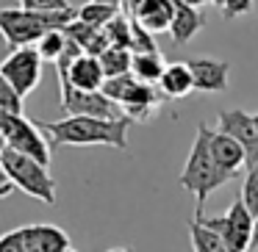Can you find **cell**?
<instances>
[{
    "mask_svg": "<svg viewBox=\"0 0 258 252\" xmlns=\"http://www.w3.org/2000/svg\"><path fill=\"white\" fill-rule=\"evenodd\" d=\"M100 3H114V6H119V9L125 6V0H100Z\"/></svg>",
    "mask_w": 258,
    "mask_h": 252,
    "instance_id": "4dcf8cb0",
    "label": "cell"
},
{
    "mask_svg": "<svg viewBox=\"0 0 258 252\" xmlns=\"http://www.w3.org/2000/svg\"><path fill=\"white\" fill-rule=\"evenodd\" d=\"M131 50L134 53H145V50H158L156 47V39L147 28H142L134 17H131Z\"/></svg>",
    "mask_w": 258,
    "mask_h": 252,
    "instance_id": "d4e9b609",
    "label": "cell"
},
{
    "mask_svg": "<svg viewBox=\"0 0 258 252\" xmlns=\"http://www.w3.org/2000/svg\"><path fill=\"white\" fill-rule=\"evenodd\" d=\"M100 89L106 92L114 103H119V108H122L134 122H147V119L153 117V111L167 100V97L161 95V89H156V83H145V80H139L134 72L111 75V78L103 80Z\"/></svg>",
    "mask_w": 258,
    "mask_h": 252,
    "instance_id": "5b68a950",
    "label": "cell"
},
{
    "mask_svg": "<svg viewBox=\"0 0 258 252\" xmlns=\"http://www.w3.org/2000/svg\"><path fill=\"white\" fill-rule=\"evenodd\" d=\"M0 169L14 183V189H20L23 194L45 202V205H56V200H58L56 180H53L47 163L36 161L34 155L20 152L14 147H3V152H0Z\"/></svg>",
    "mask_w": 258,
    "mask_h": 252,
    "instance_id": "277c9868",
    "label": "cell"
},
{
    "mask_svg": "<svg viewBox=\"0 0 258 252\" xmlns=\"http://www.w3.org/2000/svg\"><path fill=\"white\" fill-rule=\"evenodd\" d=\"M158 89L167 100H178V97H186L189 92H195V83H191V69L189 64L183 61H175V64H167L158 78Z\"/></svg>",
    "mask_w": 258,
    "mask_h": 252,
    "instance_id": "2e32d148",
    "label": "cell"
},
{
    "mask_svg": "<svg viewBox=\"0 0 258 252\" xmlns=\"http://www.w3.org/2000/svg\"><path fill=\"white\" fill-rule=\"evenodd\" d=\"M208 150H211L217 166L222 172H228L230 178H236L244 169V147L233 136L222 133V130H211V136H208Z\"/></svg>",
    "mask_w": 258,
    "mask_h": 252,
    "instance_id": "4fadbf2b",
    "label": "cell"
},
{
    "mask_svg": "<svg viewBox=\"0 0 258 252\" xmlns=\"http://www.w3.org/2000/svg\"><path fill=\"white\" fill-rule=\"evenodd\" d=\"M58 106L64 114H92L106 119H117L125 114L119 103H114L103 89H75L70 83L58 86Z\"/></svg>",
    "mask_w": 258,
    "mask_h": 252,
    "instance_id": "30bf717a",
    "label": "cell"
},
{
    "mask_svg": "<svg viewBox=\"0 0 258 252\" xmlns=\"http://www.w3.org/2000/svg\"><path fill=\"white\" fill-rule=\"evenodd\" d=\"M172 14H175V0H139V6L128 17H134L150 34H161V31H169Z\"/></svg>",
    "mask_w": 258,
    "mask_h": 252,
    "instance_id": "5bb4252c",
    "label": "cell"
},
{
    "mask_svg": "<svg viewBox=\"0 0 258 252\" xmlns=\"http://www.w3.org/2000/svg\"><path fill=\"white\" fill-rule=\"evenodd\" d=\"M23 9H34V12H61L70 6V0H17Z\"/></svg>",
    "mask_w": 258,
    "mask_h": 252,
    "instance_id": "484cf974",
    "label": "cell"
},
{
    "mask_svg": "<svg viewBox=\"0 0 258 252\" xmlns=\"http://www.w3.org/2000/svg\"><path fill=\"white\" fill-rule=\"evenodd\" d=\"M211 3H214V6H222V0H211Z\"/></svg>",
    "mask_w": 258,
    "mask_h": 252,
    "instance_id": "d6a6232c",
    "label": "cell"
},
{
    "mask_svg": "<svg viewBox=\"0 0 258 252\" xmlns=\"http://www.w3.org/2000/svg\"><path fill=\"white\" fill-rule=\"evenodd\" d=\"M0 133H3L6 147H14V150H20V152H28V155L36 158V161H42V163L50 166L53 147H50L47 133L42 130V125L25 119L23 114H14V111L0 108Z\"/></svg>",
    "mask_w": 258,
    "mask_h": 252,
    "instance_id": "52a82bcc",
    "label": "cell"
},
{
    "mask_svg": "<svg viewBox=\"0 0 258 252\" xmlns=\"http://www.w3.org/2000/svg\"><path fill=\"white\" fill-rule=\"evenodd\" d=\"M197 219H203V222L208 224V227H214L219 235H222L225 241V249H233V252H244L250 249V238H252V213L247 211V205L239 200L230 202L228 213H222V216H211L208 219L206 213H195Z\"/></svg>",
    "mask_w": 258,
    "mask_h": 252,
    "instance_id": "ba28073f",
    "label": "cell"
},
{
    "mask_svg": "<svg viewBox=\"0 0 258 252\" xmlns=\"http://www.w3.org/2000/svg\"><path fill=\"white\" fill-rule=\"evenodd\" d=\"M75 17V6L61 12H34V9H0V36L6 39V47L36 45L47 28H64Z\"/></svg>",
    "mask_w": 258,
    "mask_h": 252,
    "instance_id": "3957f363",
    "label": "cell"
},
{
    "mask_svg": "<svg viewBox=\"0 0 258 252\" xmlns=\"http://www.w3.org/2000/svg\"><path fill=\"white\" fill-rule=\"evenodd\" d=\"M217 130L233 136L241 147H244V166L258 163V128L252 114L233 108V111H222L217 117Z\"/></svg>",
    "mask_w": 258,
    "mask_h": 252,
    "instance_id": "8fae6325",
    "label": "cell"
},
{
    "mask_svg": "<svg viewBox=\"0 0 258 252\" xmlns=\"http://www.w3.org/2000/svg\"><path fill=\"white\" fill-rule=\"evenodd\" d=\"M244 169H247V175H244V183H241V202L255 216L258 213V163L244 166Z\"/></svg>",
    "mask_w": 258,
    "mask_h": 252,
    "instance_id": "603a6c76",
    "label": "cell"
},
{
    "mask_svg": "<svg viewBox=\"0 0 258 252\" xmlns=\"http://www.w3.org/2000/svg\"><path fill=\"white\" fill-rule=\"evenodd\" d=\"M12 191H14V183L6 178V175H3V169H0V200H6Z\"/></svg>",
    "mask_w": 258,
    "mask_h": 252,
    "instance_id": "83f0119b",
    "label": "cell"
},
{
    "mask_svg": "<svg viewBox=\"0 0 258 252\" xmlns=\"http://www.w3.org/2000/svg\"><path fill=\"white\" fill-rule=\"evenodd\" d=\"M222 14L228 20H236V17H244L247 12L252 9V0H222Z\"/></svg>",
    "mask_w": 258,
    "mask_h": 252,
    "instance_id": "4316f807",
    "label": "cell"
},
{
    "mask_svg": "<svg viewBox=\"0 0 258 252\" xmlns=\"http://www.w3.org/2000/svg\"><path fill=\"white\" fill-rule=\"evenodd\" d=\"M23 100L25 97L14 89V83L9 78L0 75V108H6V111H14V114H23Z\"/></svg>",
    "mask_w": 258,
    "mask_h": 252,
    "instance_id": "cb8c5ba5",
    "label": "cell"
},
{
    "mask_svg": "<svg viewBox=\"0 0 258 252\" xmlns=\"http://www.w3.org/2000/svg\"><path fill=\"white\" fill-rule=\"evenodd\" d=\"M191 69V83H195V92H203V95H217V92L228 89V72L230 64L219 61V58H191L186 61Z\"/></svg>",
    "mask_w": 258,
    "mask_h": 252,
    "instance_id": "7c38bea8",
    "label": "cell"
},
{
    "mask_svg": "<svg viewBox=\"0 0 258 252\" xmlns=\"http://www.w3.org/2000/svg\"><path fill=\"white\" fill-rule=\"evenodd\" d=\"M114 14H119V6H114V3H100V0H89V3L75 9V17L89 23V25H95V28H103Z\"/></svg>",
    "mask_w": 258,
    "mask_h": 252,
    "instance_id": "ffe728a7",
    "label": "cell"
},
{
    "mask_svg": "<svg viewBox=\"0 0 258 252\" xmlns=\"http://www.w3.org/2000/svg\"><path fill=\"white\" fill-rule=\"evenodd\" d=\"M42 64L45 58L39 56V50L34 45H23L9 50V56L0 61V75L12 80L23 97H28L42 83Z\"/></svg>",
    "mask_w": 258,
    "mask_h": 252,
    "instance_id": "9c48e42d",
    "label": "cell"
},
{
    "mask_svg": "<svg viewBox=\"0 0 258 252\" xmlns=\"http://www.w3.org/2000/svg\"><path fill=\"white\" fill-rule=\"evenodd\" d=\"M64 45H67V34H64V28H47L45 34L36 39V50H39V56L45 58V61L56 64V58L64 53Z\"/></svg>",
    "mask_w": 258,
    "mask_h": 252,
    "instance_id": "44dd1931",
    "label": "cell"
},
{
    "mask_svg": "<svg viewBox=\"0 0 258 252\" xmlns=\"http://www.w3.org/2000/svg\"><path fill=\"white\" fill-rule=\"evenodd\" d=\"M73 241L58 224H23L0 235V252H70Z\"/></svg>",
    "mask_w": 258,
    "mask_h": 252,
    "instance_id": "8992f818",
    "label": "cell"
},
{
    "mask_svg": "<svg viewBox=\"0 0 258 252\" xmlns=\"http://www.w3.org/2000/svg\"><path fill=\"white\" fill-rule=\"evenodd\" d=\"M3 147H6V141H3V133H0V152H3Z\"/></svg>",
    "mask_w": 258,
    "mask_h": 252,
    "instance_id": "1f68e13d",
    "label": "cell"
},
{
    "mask_svg": "<svg viewBox=\"0 0 258 252\" xmlns=\"http://www.w3.org/2000/svg\"><path fill=\"white\" fill-rule=\"evenodd\" d=\"M252 119H255V128H258V114H252Z\"/></svg>",
    "mask_w": 258,
    "mask_h": 252,
    "instance_id": "836d02e7",
    "label": "cell"
},
{
    "mask_svg": "<svg viewBox=\"0 0 258 252\" xmlns=\"http://www.w3.org/2000/svg\"><path fill=\"white\" fill-rule=\"evenodd\" d=\"M103 31H106V36H108V42H111V45L131 47V17H125L122 12L114 14V17L103 25Z\"/></svg>",
    "mask_w": 258,
    "mask_h": 252,
    "instance_id": "7402d4cb",
    "label": "cell"
},
{
    "mask_svg": "<svg viewBox=\"0 0 258 252\" xmlns=\"http://www.w3.org/2000/svg\"><path fill=\"white\" fill-rule=\"evenodd\" d=\"M180 3H189V6H206V3H211V0H180Z\"/></svg>",
    "mask_w": 258,
    "mask_h": 252,
    "instance_id": "f546056e",
    "label": "cell"
},
{
    "mask_svg": "<svg viewBox=\"0 0 258 252\" xmlns=\"http://www.w3.org/2000/svg\"><path fill=\"white\" fill-rule=\"evenodd\" d=\"M97 58H100V67H103V72H106V78H111V75L131 72L134 50H131V47H122V45H108Z\"/></svg>",
    "mask_w": 258,
    "mask_h": 252,
    "instance_id": "d6986e66",
    "label": "cell"
},
{
    "mask_svg": "<svg viewBox=\"0 0 258 252\" xmlns=\"http://www.w3.org/2000/svg\"><path fill=\"white\" fill-rule=\"evenodd\" d=\"M203 25H206V14L200 12V6H189V3L175 0V14H172V23H169V36H172L175 45L191 42L200 34Z\"/></svg>",
    "mask_w": 258,
    "mask_h": 252,
    "instance_id": "9a60e30c",
    "label": "cell"
},
{
    "mask_svg": "<svg viewBox=\"0 0 258 252\" xmlns=\"http://www.w3.org/2000/svg\"><path fill=\"white\" fill-rule=\"evenodd\" d=\"M189 238H191V246L197 252H228L222 235L197 216H195V222H189Z\"/></svg>",
    "mask_w": 258,
    "mask_h": 252,
    "instance_id": "ac0fdd59",
    "label": "cell"
},
{
    "mask_svg": "<svg viewBox=\"0 0 258 252\" xmlns=\"http://www.w3.org/2000/svg\"><path fill=\"white\" fill-rule=\"evenodd\" d=\"M134 119L128 114L117 119L106 117H92V114H67L64 119L42 122V130L50 139V147H128V130Z\"/></svg>",
    "mask_w": 258,
    "mask_h": 252,
    "instance_id": "6da1fadb",
    "label": "cell"
},
{
    "mask_svg": "<svg viewBox=\"0 0 258 252\" xmlns=\"http://www.w3.org/2000/svg\"><path fill=\"white\" fill-rule=\"evenodd\" d=\"M208 136H211V128H208L206 122H200L197 125V136H195V141H191L189 158H186V166L178 178V183L183 186L186 191L195 194V200H197L195 213H203L208 197H211L219 186L233 180L228 172H222V169L217 166L211 150H208Z\"/></svg>",
    "mask_w": 258,
    "mask_h": 252,
    "instance_id": "7a4b0ae2",
    "label": "cell"
},
{
    "mask_svg": "<svg viewBox=\"0 0 258 252\" xmlns=\"http://www.w3.org/2000/svg\"><path fill=\"white\" fill-rule=\"evenodd\" d=\"M250 246H255V249H258V213H255V219H252V238H250Z\"/></svg>",
    "mask_w": 258,
    "mask_h": 252,
    "instance_id": "f1b7e54d",
    "label": "cell"
},
{
    "mask_svg": "<svg viewBox=\"0 0 258 252\" xmlns=\"http://www.w3.org/2000/svg\"><path fill=\"white\" fill-rule=\"evenodd\" d=\"M164 67H167V61H164V56L158 50L134 53V58H131V72L139 80H145V83H158Z\"/></svg>",
    "mask_w": 258,
    "mask_h": 252,
    "instance_id": "e0dca14e",
    "label": "cell"
}]
</instances>
